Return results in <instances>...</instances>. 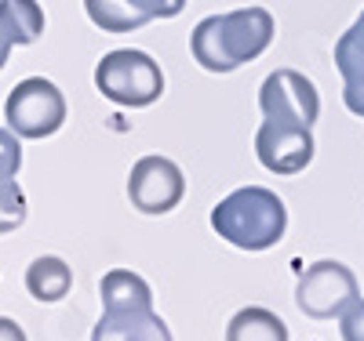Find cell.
Instances as JSON below:
<instances>
[{"label": "cell", "instance_id": "cell-1", "mask_svg": "<svg viewBox=\"0 0 364 341\" xmlns=\"http://www.w3.org/2000/svg\"><path fill=\"white\" fill-rule=\"evenodd\" d=\"M273 33H277V22L266 8H237L200 18L190 33V51L200 69L233 73L245 62H255L269 47Z\"/></svg>", "mask_w": 364, "mask_h": 341}, {"label": "cell", "instance_id": "cell-2", "mask_svg": "<svg viewBox=\"0 0 364 341\" xmlns=\"http://www.w3.org/2000/svg\"><path fill=\"white\" fill-rule=\"evenodd\" d=\"M211 229L240 251H266L288 229V211L277 193L262 185H240L211 207Z\"/></svg>", "mask_w": 364, "mask_h": 341}, {"label": "cell", "instance_id": "cell-3", "mask_svg": "<svg viewBox=\"0 0 364 341\" xmlns=\"http://www.w3.org/2000/svg\"><path fill=\"white\" fill-rule=\"evenodd\" d=\"M95 87L102 99L117 106L146 109L164 95V73L146 51L120 47V51L102 55V62L95 66Z\"/></svg>", "mask_w": 364, "mask_h": 341}, {"label": "cell", "instance_id": "cell-4", "mask_svg": "<svg viewBox=\"0 0 364 341\" xmlns=\"http://www.w3.org/2000/svg\"><path fill=\"white\" fill-rule=\"evenodd\" d=\"M4 120L18 138H51L66 123V95L44 77H26L8 91Z\"/></svg>", "mask_w": 364, "mask_h": 341}, {"label": "cell", "instance_id": "cell-5", "mask_svg": "<svg viewBox=\"0 0 364 341\" xmlns=\"http://www.w3.org/2000/svg\"><path fill=\"white\" fill-rule=\"evenodd\" d=\"M360 298L357 287V276L350 265L336 262V258H324L314 262L306 272L299 276V287H295V305L302 316L310 320H331L339 316L346 305H353Z\"/></svg>", "mask_w": 364, "mask_h": 341}, {"label": "cell", "instance_id": "cell-6", "mask_svg": "<svg viewBox=\"0 0 364 341\" xmlns=\"http://www.w3.org/2000/svg\"><path fill=\"white\" fill-rule=\"evenodd\" d=\"M186 196V174L161 152H146L128 174V200L142 214H168Z\"/></svg>", "mask_w": 364, "mask_h": 341}, {"label": "cell", "instance_id": "cell-7", "mask_svg": "<svg viewBox=\"0 0 364 341\" xmlns=\"http://www.w3.org/2000/svg\"><path fill=\"white\" fill-rule=\"evenodd\" d=\"M259 109L266 120L314 128L321 116V95L314 80L302 77L299 69H273L259 87Z\"/></svg>", "mask_w": 364, "mask_h": 341}, {"label": "cell", "instance_id": "cell-8", "mask_svg": "<svg viewBox=\"0 0 364 341\" xmlns=\"http://www.w3.org/2000/svg\"><path fill=\"white\" fill-rule=\"evenodd\" d=\"M314 131L302 123H281L266 120L255 135V157L273 174H299L314 160Z\"/></svg>", "mask_w": 364, "mask_h": 341}, {"label": "cell", "instance_id": "cell-9", "mask_svg": "<svg viewBox=\"0 0 364 341\" xmlns=\"http://www.w3.org/2000/svg\"><path fill=\"white\" fill-rule=\"evenodd\" d=\"M336 69L343 77V102L353 116H364V18H357L336 40Z\"/></svg>", "mask_w": 364, "mask_h": 341}, {"label": "cell", "instance_id": "cell-10", "mask_svg": "<svg viewBox=\"0 0 364 341\" xmlns=\"http://www.w3.org/2000/svg\"><path fill=\"white\" fill-rule=\"evenodd\" d=\"M91 341H171V330L154 308H128V313H102Z\"/></svg>", "mask_w": 364, "mask_h": 341}, {"label": "cell", "instance_id": "cell-11", "mask_svg": "<svg viewBox=\"0 0 364 341\" xmlns=\"http://www.w3.org/2000/svg\"><path fill=\"white\" fill-rule=\"evenodd\" d=\"M102 313H128V308H154V291L132 269H109L99 284Z\"/></svg>", "mask_w": 364, "mask_h": 341}, {"label": "cell", "instance_id": "cell-12", "mask_svg": "<svg viewBox=\"0 0 364 341\" xmlns=\"http://www.w3.org/2000/svg\"><path fill=\"white\" fill-rule=\"evenodd\" d=\"M26 291L37 301H63L73 291V269L63 258L44 255L26 269Z\"/></svg>", "mask_w": 364, "mask_h": 341}, {"label": "cell", "instance_id": "cell-13", "mask_svg": "<svg viewBox=\"0 0 364 341\" xmlns=\"http://www.w3.org/2000/svg\"><path fill=\"white\" fill-rule=\"evenodd\" d=\"M226 341H288V323L262 305H248L226 323Z\"/></svg>", "mask_w": 364, "mask_h": 341}, {"label": "cell", "instance_id": "cell-14", "mask_svg": "<svg viewBox=\"0 0 364 341\" xmlns=\"http://www.w3.org/2000/svg\"><path fill=\"white\" fill-rule=\"evenodd\" d=\"M84 8H87V18L102 33H132V29L154 22L139 0H84Z\"/></svg>", "mask_w": 364, "mask_h": 341}, {"label": "cell", "instance_id": "cell-15", "mask_svg": "<svg viewBox=\"0 0 364 341\" xmlns=\"http://www.w3.org/2000/svg\"><path fill=\"white\" fill-rule=\"evenodd\" d=\"M0 29L15 44H33L44 33V8L37 0H0Z\"/></svg>", "mask_w": 364, "mask_h": 341}, {"label": "cell", "instance_id": "cell-16", "mask_svg": "<svg viewBox=\"0 0 364 341\" xmlns=\"http://www.w3.org/2000/svg\"><path fill=\"white\" fill-rule=\"evenodd\" d=\"M26 222V193L15 178H0V236L22 229Z\"/></svg>", "mask_w": 364, "mask_h": 341}, {"label": "cell", "instance_id": "cell-17", "mask_svg": "<svg viewBox=\"0 0 364 341\" xmlns=\"http://www.w3.org/2000/svg\"><path fill=\"white\" fill-rule=\"evenodd\" d=\"M22 167V142L11 128H0V178H15Z\"/></svg>", "mask_w": 364, "mask_h": 341}, {"label": "cell", "instance_id": "cell-18", "mask_svg": "<svg viewBox=\"0 0 364 341\" xmlns=\"http://www.w3.org/2000/svg\"><path fill=\"white\" fill-rule=\"evenodd\" d=\"M339 334L343 341H364V298H357L339 313Z\"/></svg>", "mask_w": 364, "mask_h": 341}, {"label": "cell", "instance_id": "cell-19", "mask_svg": "<svg viewBox=\"0 0 364 341\" xmlns=\"http://www.w3.org/2000/svg\"><path fill=\"white\" fill-rule=\"evenodd\" d=\"M139 4L146 8L149 18H175V15H182L186 0H139Z\"/></svg>", "mask_w": 364, "mask_h": 341}, {"label": "cell", "instance_id": "cell-20", "mask_svg": "<svg viewBox=\"0 0 364 341\" xmlns=\"http://www.w3.org/2000/svg\"><path fill=\"white\" fill-rule=\"evenodd\" d=\"M0 341H26V330H22L15 320L0 316Z\"/></svg>", "mask_w": 364, "mask_h": 341}, {"label": "cell", "instance_id": "cell-21", "mask_svg": "<svg viewBox=\"0 0 364 341\" xmlns=\"http://www.w3.org/2000/svg\"><path fill=\"white\" fill-rule=\"evenodd\" d=\"M8 55H11V40L4 37V29H0V69L8 66Z\"/></svg>", "mask_w": 364, "mask_h": 341}, {"label": "cell", "instance_id": "cell-22", "mask_svg": "<svg viewBox=\"0 0 364 341\" xmlns=\"http://www.w3.org/2000/svg\"><path fill=\"white\" fill-rule=\"evenodd\" d=\"M357 18H364V11H360V15H357Z\"/></svg>", "mask_w": 364, "mask_h": 341}]
</instances>
